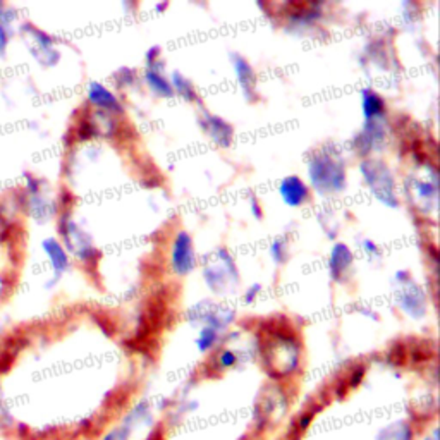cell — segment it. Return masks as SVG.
<instances>
[{"label": "cell", "mask_w": 440, "mask_h": 440, "mask_svg": "<svg viewBox=\"0 0 440 440\" xmlns=\"http://www.w3.org/2000/svg\"><path fill=\"white\" fill-rule=\"evenodd\" d=\"M209 133L210 136L214 138L215 143L227 146L231 143V136H232V129L227 122H224L219 117H209Z\"/></svg>", "instance_id": "cell-11"}, {"label": "cell", "mask_w": 440, "mask_h": 440, "mask_svg": "<svg viewBox=\"0 0 440 440\" xmlns=\"http://www.w3.org/2000/svg\"><path fill=\"white\" fill-rule=\"evenodd\" d=\"M219 361H220V365L224 366V368H231V366L236 365L238 358H236V354L232 351H224V353H220Z\"/></svg>", "instance_id": "cell-17"}, {"label": "cell", "mask_w": 440, "mask_h": 440, "mask_svg": "<svg viewBox=\"0 0 440 440\" xmlns=\"http://www.w3.org/2000/svg\"><path fill=\"white\" fill-rule=\"evenodd\" d=\"M172 81H174V87H176V89L179 92V95H182L187 100L194 99V89L189 81H186L185 77H182L181 75H177V72H174L172 75Z\"/></svg>", "instance_id": "cell-15"}, {"label": "cell", "mask_w": 440, "mask_h": 440, "mask_svg": "<svg viewBox=\"0 0 440 440\" xmlns=\"http://www.w3.org/2000/svg\"><path fill=\"white\" fill-rule=\"evenodd\" d=\"M258 291H260V286H253L251 289H248V292L244 295L246 303H253V299L256 297V295H258Z\"/></svg>", "instance_id": "cell-18"}, {"label": "cell", "mask_w": 440, "mask_h": 440, "mask_svg": "<svg viewBox=\"0 0 440 440\" xmlns=\"http://www.w3.org/2000/svg\"><path fill=\"white\" fill-rule=\"evenodd\" d=\"M42 250H43L45 256L50 260V265H52V268H54V274H55L54 279H52L50 282H47V286H45L50 289L57 280H59V277L69 268V256H67V251L64 250L62 244L57 241L55 238H45L42 241Z\"/></svg>", "instance_id": "cell-5"}, {"label": "cell", "mask_w": 440, "mask_h": 440, "mask_svg": "<svg viewBox=\"0 0 440 440\" xmlns=\"http://www.w3.org/2000/svg\"><path fill=\"white\" fill-rule=\"evenodd\" d=\"M363 112L366 119H375V117H380L385 112V104L377 93L372 89H365L363 92Z\"/></svg>", "instance_id": "cell-12"}, {"label": "cell", "mask_w": 440, "mask_h": 440, "mask_svg": "<svg viewBox=\"0 0 440 440\" xmlns=\"http://www.w3.org/2000/svg\"><path fill=\"white\" fill-rule=\"evenodd\" d=\"M351 251L348 250V246L344 244H336L332 250V255H330V262H329V268H330V274L336 280L341 279V275L344 274L346 270L349 268L351 265Z\"/></svg>", "instance_id": "cell-9"}, {"label": "cell", "mask_w": 440, "mask_h": 440, "mask_svg": "<svg viewBox=\"0 0 440 440\" xmlns=\"http://www.w3.org/2000/svg\"><path fill=\"white\" fill-rule=\"evenodd\" d=\"M309 176H312L313 185L321 191H341L346 185V176L341 164H336L329 157H315V160L309 165Z\"/></svg>", "instance_id": "cell-2"}, {"label": "cell", "mask_w": 440, "mask_h": 440, "mask_svg": "<svg viewBox=\"0 0 440 440\" xmlns=\"http://www.w3.org/2000/svg\"><path fill=\"white\" fill-rule=\"evenodd\" d=\"M215 341H217V330L211 329V327H205L202 330V332H199V337L197 341L198 349L202 353L209 351L211 346L215 344Z\"/></svg>", "instance_id": "cell-14"}, {"label": "cell", "mask_w": 440, "mask_h": 440, "mask_svg": "<svg viewBox=\"0 0 440 440\" xmlns=\"http://www.w3.org/2000/svg\"><path fill=\"white\" fill-rule=\"evenodd\" d=\"M19 35L26 40L30 54L45 67H50L59 60V52L54 48V42L45 31L36 30L33 24L24 23L19 26Z\"/></svg>", "instance_id": "cell-1"}, {"label": "cell", "mask_w": 440, "mask_h": 440, "mask_svg": "<svg viewBox=\"0 0 440 440\" xmlns=\"http://www.w3.org/2000/svg\"><path fill=\"white\" fill-rule=\"evenodd\" d=\"M16 19H18V14L9 4L0 2V57H6L9 50V45L16 35Z\"/></svg>", "instance_id": "cell-6"}, {"label": "cell", "mask_w": 440, "mask_h": 440, "mask_svg": "<svg viewBox=\"0 0 440 440\" xmlns=\"http://www.w3.org/2000/svg\"><path fill=\"white\" fill-rule=\"evenodd\" d=\"M272 256L277 263H282L284 256H286V244H284L282 239H277V241L272 244Z\"/></svg>", "instance_id": "cell-16"}, {"label": "cell", "mask_w": 440, "mask_h": 440, "mask_svg": "<svg viewBox=\"0 0 440 440\" xmlns=\"http://www.w3.org/2000/svg\"><path fill=\"white\" fill-rule=\"evenodd\" d=\"M172 267L179 275H186L194 267V251L191 238L186 232H179L172 248Z\"/></svg>", "instance_id": "cell-4"}, {"label": "cell", "mask_w": 440, "mask_h": 440, "mask_svg": "<svg viewBox=\"0 0 440 440\" xmlns=\"http://www.w3.org/2000/svg\"><path fill=\"white\" fill-rule=\"evenodd\" d=\"M251 210H253V214L256 215V217H260V215H262V214H260V211H258V205H256L255 202H253V207H251Z\"/></svg>", "instance_id": "cell-19"}, {"label": "cell", "mask_w": 440, "mask_h": 440, "mask_svg": "<svg viewBox=\"0 0 440 440\" xmlns=\"http://www.w3.org/2000/svg\"><path fill=\"white\" fill-rule=\"evenodd\" d=\"M361 172L366 176L370 187H373L375 194L387 203V205H396V198L392 193V177L387 172V169L382 164H363Z\"/></svg>", "instance_id": "cell-3"}, {"label": "cell", "mask_w": 440, "mask_h": 440, "mask_svg": "<svg viewBox=\"0 0 440 440\" xmlns=\"http://www.w3.org/2000/svg\"><path fill=\"white\" fill-rule=\"evenodd\" d=\"M88 100L95 107L105 109L109 112H121V104L107 88L101 87L100 83H92L88 88Z\"/></svg>", "instance_id": "cell-8"}, {"label": "cell", "mask_w": 440, "mask_h": 440, "mask_svg": "<svg viewBox=\"0 0 440 440\" xmlns=\"http://www.w3.org/2000/svg\"><path fill=\"white\" fill-rule=\"evenodd\" d=\"M232 64H234V72L236 76H238V81L243 87L244 93H246V95H251V92H253L255 88V75L253 71H251L250 64L239 55L232 57Z\"/></svg>", "instance_id": "cell-10"}, {"label": "cell", "mask_w": 440, "mask_h": 440, "mask_svg": "<svg viewBox=\"0 0 440 440\" xmlns=\"http://www.w3.org/2000/svg\"><path fill=\"white\" fill-rule=\"evenodd\" d=\"M146 81H148L150 88H152L157 95L167 97V99L172 97V93H174L172 87H170L164 77H162L160 72L155 71V69H148V71H146Z\"/></svg>", "instance_id": "cell-13"}, {"label": "cell", "mask_w": 440, "mask_h": 440, "mask_svg": "<svg viewBox=\"0 0 440 440\" xmlns=\"http://www.w3.org/2000/svg\"><path fill=\"white\" fill-rule=\"evenodd\" d=\"M280 197H282L286 205L299 207L301 203L307 202L308 189L299 177L291 176L284 179L282 185H280Z\"/></svg>", "instance_id": "cell-7"}]
</instances>
